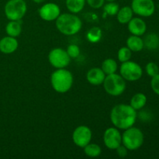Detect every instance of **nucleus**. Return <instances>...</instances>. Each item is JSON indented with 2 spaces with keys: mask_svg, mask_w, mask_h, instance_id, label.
<instances>
[{
  "mask_svg": "<svg viewBox=\"0 0 159 159\" xmlns=\"http://www.w3.org/2000/svg\"><path fill=\"white\" fill-rule=\"evenodd\" d=\"M110 117L115 127L124 130L134 125L138 113L130 105L121 103L113 107Z\"/></svg>",
  "mask_w": 159,
  "mask_h": 159,
  "instance_id": "obj_1",
  "label": "nucleus"
},
{
  "mask_svg": "<svg viewBox=\"0 0 159 159\" xmlns=\"http://www.w3.org/2000/svg\"><path fill=\"white\" fill-rule=\"evenodd\" d=\"M117 62L113 58H107L104 60L102 63V66H101V69L103 71L106 75L116 73L117 71Z\"/></svg>",
  "mask_w": 159,
  "mask_h": 159,
  "instance_id": "obj_21",
  "label": "nucleus"
},
{
  "mask_svg": "<svg viewBox=\"0 0 159 159\" xmlns=\"http://www.w3.org/2000/svg\"><path fill=\"white\" fill-rule=\"evenodd\" d=\"M93 138L91 129L85 125H81L76 127L72 133V141L78 147L83 148L89 144Z\"/></svg>",
  "mask_w": 159,
  "mask_h": 159,
  "instance_id": "obj_10",
  "label": "nucleus"
},
{
  "mask_svg": "<svg viewBox=\"0 0 159 159\" xmlns=\"http://www.w3.org/2000/svg\"><path fill=\"white\" fill-rule=\"evenodd\" d=\"M144 136L139 128L130 127L124 130L122 134V144L125 146L128 151H136L143 145Z\"/></svg>",
  "mask_w": 159,
  "mask_h": 159,
  "instance_id": "obj_4",
  "label": "nucleus"
},
{
  "mask_svg": "<svg viewBox=\"0 0 159 159\" xmlns=\"http://www.w3.org/2000/svg\"><path fill=\"white\" fill-rule=\"evenodd\" d=\"M130 7L134 13L143 17L152 16L155 11L153 0H132Z\"/></svg>",
  "mask_w": 159,
  "mask_h": 159,
  "instance_id": "obj_9",
  "label": "nucleus"
},
{
  "mask_svg": "<svg viewBox=\"0 0 159 159\" xmlns=\"http://www.w3.org/2000/svg\"><path fill=\"white\" fill-rule=\"evenodd\" d=\"M120 9L119 5L115 2H108V3L103 5L104 16H114L117 14Z\"/></svg>",
  "mask_w": 159,
  "mask_h": 159,
  "instance_id": "obj_25",
  "label": "nucleus"
},
{
  "mask_svg": "<svg viewBox=\"0 0 159 159\" xmlns=\"http://www.w3.org/2000/svg\"><path fill=\"white\" fill-rule=\"evenodd\" d=\"M145 71L147 75L150 77L159 74V67L155 62H149L145 66Z\"/></svg>",
  "mask_w": 159,
  "mask_h": 159,
  "instance_id": "obj_27",
  "label": "nucleus"
},
{
  "mask_svg": "<svg viewBox=\"0 0 159 159\" xmlns=\"http://www.w3.org/2000/svg\"><path fill=\"white\" fill-rule=\"evenodd\" d=\"M83 149L85 155L90 158H97L102 153V149L100 146L94 143H89L85 147H84Z\"/></svg>",
  "mask_w": 159,
  "mask_h": 159,
  "instance_id": "obj_24",
  "label": "nucleus"
},
{
  "mask_svg": "<svg viewBox=\"0 0 159 159\" xmlns=\"http://www.w3.org/2000/svg\"><path fill=\"white\" fill-rule=\"evenodd\" d=\"M85 2V0H65V5L70 12L76 14L84 9Z\"/></svg>",
  "mask_w": 159,
  "mask_h": 159,
  "instance_id": "obj_20",
  "label": "nucleus"
},
{
  "mask_svg": "<svg viewBox=\"0 0 159 159\" xmlns=\"http://www.w3.org/2000/svg\"><path fill=\"white\" fill-rule=\"evenodd\" d=\"M132 56V51L127 47H122L119 49L117 53V58L121 63L130 60Z\"/></svg>",
  "mask_w": 159,
  "mask_h": 159,
  "instance_id": "obj_26",
  "label": "nucleus"
},
{
  "mask_svg": "<svg viewBox=\"0 0 159 159\" xmlns=\"http://www.w3.org/2000/svg\"><path fill=\"white\" fill-rule=\"evenodd\" d=\"M120 75L126 81L136 82L142 77L143 70L139 64L129 60L121 64L120 67Z\"/></svg>",
  "mask_w": 159,
  "mask_h": 159,
  "instance_id": "obj_7",
  "label": "nucleus"
},
{
  "mask_svg": "<svg viewBox=\"0 0 159 159\" xmlns=\"http://www.w3.org/2000/svg\"><path fill=\"white\" fill-rule=\"evenodd\" d=\"M127 28H128L129 32L132 35L141 37L146 33L147 24L144 22V20L140 17H134V18L133 17L130 20V22L127 23Z\"/></svg>",
  "mask_w": 159,
  "mask_h": 159,
  "instance_id": "obj_13",
  "label": "nucleus"
},
{
  "mask_svg": "<svg viewBox=\"0 0 159 159\" xmlns=\"http://www.w3.org/2000/svg\"><path fill=\"white\" fill-rule=\"evenodd\" d=\"M27 10L24 0H9L4 7V12L9 20H21Z\"/></svg>",
  "mask_w": 159,
  "mask_h": 159,
  "instance_id": "obj_6",
  "label": "nucleus"
},
{
  "mask_svg": "<svg viewBox=\"0 0 159 159\" xmlns=\"http://www.w3.org/2000/svg\"><path fill=\"white\" fill-rule=\"evenodd\" d=\"M151 87L155 94L159 96V74L152 77L151 80Z\"/></svg>",
  "mask_w": 159,
  "mask_h": 159,
  "instance_id": "obj_29",
  "label": "nucleus"
},
{
  "mask_svg": "<svg viewBox=\"0 0 159 159\" xmlns=\"http://www.w3.org/2000/svg\"><path fill=\"white\" fill-rule=\"evenodd\" d=\"M103 143L110 150H116L122 144V134L116 127H109L104 131Z\"/></svg>",
  "mask_w": 159,
  "mask_h": 159,
  "instance_id": "obj_11",
  "label": "nucleus"
},
{
  "mask_svg": "<svg viewBox=\"0 0 159 159\" xmlns=\"http://www.w3.org/2000/svg\"><path fill=\"white\" fill-rule=\"evenodd\" d=\"M60 14V7L54 2L45 3L39 9V16L44 21H54Z\"/></svg>",
  "mask_w": 159,
  "mask_h": 159,
  "instance_id": "obj_12",
  "label": "nucleus"
},
{
  "mask_svg": "<svg viewBox=\"0 0 159 159\" xmlns=\"http://www.w3.org/2000/svg\"><path fill=\"white\" fill-rule=\"evenodd\" d=\"M144 40V48H148V50H155L159 47V37L158 34H148L145 37Z\"/></svg>",
  "mask_w": 159,
  "mask_h": 159,
  "instance_id": "obj_23",
  "label": "nucleus"
},
{
  "mask_svg": "<svg viewBox=\"0 0 159 159\" xmlns=\"http://www.w3.org/2000/svg\"><path fill=\"white\" fill-rule=\"evenodd\" d=\"M49 63L56 69L65 68L71 61V57L65 50L60 48H56L51 50L48 54Z\"/></svg>",
  "mask_w": 159,
  "mask_h": 159,
  "instance_id": "obj_8",
  "label": "nucleus"
},
{
  "mask_svg": "<svg viewBox=\"0 0 159 159\" xmlns=\"http://www.w3.org/2000/svg\"><path fill=\"white\" fill-rule=\"evenodd\" d=\"M105 78L106 74L101 69V68H91L89 70L86 74V79L89 83L95 86L102 85Z\"/></svg>",
  "mask_w": 159,
  "mask_h": 159,
  "instance_id": "obj_15",
  "label": "nucleus"
},
{
  "mask_svg": "<svg viewBox=\"0 0 159 159\" xmlns=\"http://www.w3.org/2000/svg\"><path fill=\"white\" fill-rule=\"evenodd\" d=\"M6 32L7 35L10 37H19L22 32L21 20H9L6 26Z\"/></svg>",
  "mask_w": 159,
  "mask_h": 159,
  "instance_id": "obj_17",
  "label": "nucleus"
},
{
  "mask_svg": "<svg viewBox=\"0 0 159 159\" xmlns=\"http://www.w3.org/2000/svg\"><path fill=\"white\" fill-rule=\"evenodd\" d=\"M87 4L93 9H99L102 7L106 0H85Z\"/></svg>",
  "mask_w": 159,
  "mask_h": 159,
  "instance_id": "obj_30",
  "label": "nucleus"
},
{
  "mask_svg": "<svg viewBox=\"0 0 159 159\" xmlns=\"http://www.w3.org/2000/svg\"><path fill=\"white\" fill-rule=\"evenodd\" d=\"M102 37V30L98 26H93L88 30L86 34V38L90 43H96L100 41Z\"/></svg>",
  "mask_w": 159,
  "mask_h": 159,
  "instance_id": "obj_22",
  "label": "nucleus"
},
{
  "mask_svg": "<svg viewBox=\"0 0 159 159\" xmlns=\"http://www.w3.org/2000/svg\"><path fill=\"white\" fill-rule=\"evenodd\" d=\"M116 153H117V155H119L120 158H124V157L127 156V154H128V149H127L124 145L120 144V145L116 149Z\"/></svg>",
  "mask_w": 159,
  "mask_h": 159,
  "instance_id": "obj_31",
  "label": "nucleus"
},
{
  "mask_svg": "<svg viewBox=\"0 0 159 159\" xmlns=\"http://www.w3.org/2000/svg\"><path fill=\"white\" fill-rule=\"evenodd\" d=\"M104 90L112 96H118L124 93L126 89V80L116 73L106 75L102 83Z\"/></svg>",
  "mask_w": 159,
  "mask_h": 159,
  "instance_id": "obj_5",
  "label": "nucleus"
},
{
  "mask_svg": "<svg viewBox=\"0 0 159 159\" xmlns=\"http://www.w3.org/2000/svg\"><path fill=\"white\" fill-rule=\"evenodd\" d=\"M127 47L134 52H139L144 48V40L140 36L131 35L127 39Z\"/></svg>",
  "mask_w": 159,
  "mask_h": 159,
  "instance_id": "obj_16",
  "label": "nucleus"
},
{
  "mask_svg": "<svg viewBox=\"0 0 159 159\" xmlns=\"http://www.w3.org/2000/svg\"><path fill=\"white\" fill-rule=\"evenodd\" d=\"M32 1L34 2L37 3V4H40V3H42L44 2V0H32Z\"/></svg>",
  "mask_w": 159,
  "mask_h": 159,
  "instance_id": "obj_32",
  "label": "nucleus"
},
{
  "mask_svg": "<svg viewBox=\"0 0 159 159\" xmlns=\"http://www.w3.org/2000/svg\"><path fill=\"white\" fill-rule=\"evenodd\" d=\"M66 51L71 58H76L80 54V48L78 45L74 44V43L68 45Z\"/></svg>",
  "mask_w": 159,
  "mask_h": 159,
  "instance_id": "obj_28",
  "label": "nucleus"
},
{
  "mask_svg": "<svg viewBox=\"0 0 159 159\" xmlns=\"http://www.w3.org/2000/svg\"><path fill=\"white\" fill-rule=\"evenodd\" d=\"M147 101L148 99L145 94L138 93L132 96L131 99H130V105L135 110H140L145 107L146 103H147Z\"/></svg>",
  "mask_w": 159,
  "mask_h": 159,
  "instance_id": "obj_19",
  "label": "nucleus"
},
{
  "mask_svg": "<svg viewBox=\"0 0 159 159\" xmlns=\"http://www.w3.org/2000/svg\"><path fill=\"white\" fill-rule=\"evenodd\" d=\"M73 75L65 68H58L53 71L51 75V84L53 89L63 94L69 91L73 85Z\"/></svg>",
  "mask_w": 159,
  "mask_h": 159,
  "instance_id": "obj_3",
  "label": "nucleus"
},
{
  "mask_svg": "<svg viewBox=\"0 0 159 159\" xmlns=\"http://www.w3.org/2000/svg\"><path fill=\"white\" fill-rule=\"evenodd\" d=\"M106 1H107V2H116V0H106Z\"/></svg>",
  "mask_w": 159,
  "mask_h": 159,
  "instance_id": "obj_33",
  "label": "nucleus"
},
{
  "mask_svg": "<svg viewBox=\"0 0 159 159\" xmlns=\"http://www.w3.org/2000/svg\"><path fill=\"white\" fill-rule=\"evenodd\" d=\"M134 12L130 6H124L120 8L116 14V18L120 24H127L133 18Z\"/></svg>",
  "mask_w": 159,
  "mask_h": 159,
  "instance_id": "obj_18",
  "label": "nucleus"
},
{
  "mask_svg": "<svg viewBox=\"0 0 159 159\" xmlns=\"http://www.w3.org/2000/svg\"><path fill=\"white\" fill-rule=\"evenodd\" d=\"M19 46L16 37L6 36L0 40V51L5 54H10L15 52Z\"/></svg>",
  "mask_w": 159,
  "mask_h": 159,
  "instance_id": "obj_14",
  "label": "nucleus"
},
{
  "mask_svg": "<svg viewBox=\"0 0 159 159\" xmlns=\"http://www.w3.org/2000/svg\"><path fill=\"white\" fill-rule=\"evenodd\" d=\"M57 30L66 36H71L78 34L81 30L82 23L81 19L74 13L60 14L55 20Z\"/></svg>",
  "mask_w": 159,
  "mask_h": 159,
  "instance_id": "obj_2",
  "label": "nucleus"
}]
</instances>
